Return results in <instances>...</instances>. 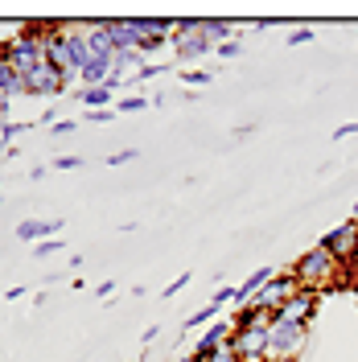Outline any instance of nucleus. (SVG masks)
<instances>
[{
    "instance_id": "nucleus-30",
    "label": "nucleus",
    "mask_w": 358,
    "mask_h": 362,
    "mask_svg": "<svg viewBox=\"0 0 358 362\" xmlns=\"http://www.w3.org/2000/svg\"><path fill=\"white\" fill-rule=\"evenodd\" d=\"M112 293H115V280H103V284L95 288V296H112Z\"/></svg>"
},
{
    "instance_id": "nucleus-16",
    "label": "nucleus",
    "mask_w": 358,
    "mask_h": 362,
    "mask_svg": "<svg viewBox=\"0 0 358 362\" xmlns=\"http://www.w3.org/2000/svg\"><path fill=\"white\" fill-rule=\"evenodd\" d=\"M202 33H206V42L210 45H223V42H231L235 25L231 21H202Z\"/></svg>"
},
{
    "instance_id": "nucleus-10",
    "label": "nucleus",
    "mask_w": 358,
    "mask_h": 362,
    "mask_svg": "<svg viewBox=\"0 0 358 362\" xmlns=\"http://www.w3.org/2000/svg\"><path fill=\"white\" fill-rule=\"evenodd\" d=\"M62 230V218H25L17 226V239L21 243H45V239H58Z\"/></svg>"
},
{
    "instance_id": "nucleus-19",
    "label": "nucleus",
    "mask_w": 358,
    "mask_h": 362,
    "mask_svg": "<svg viewBox=\"0 0 358 362\" xmlns=\"http://www.w3.org/2000/svg\"><path fill=\"white\" fill-rule=\"evenodd\" d=\"M153 99H144V95H124L120 103H115V112H124V115H136V112H144Z\"/></svg>"
},
{
    "instance_id": "nucleus-15",
    "label": "nucleus",
    "mask_w": 358,
    "mask_h": 362,
    "mask_svg": "<svg viewBox=\"0 0 358 362\" xmlns=\"http://www.w3.org/2000/svg\"><path fill=\"white\" fill-rule=\"evenodd\" d=\"M74 99H83V103H87V112H108V103L115 99V90L112 87H83Z\"/></svg>"
},
{
    "instance_id": "nucleus-31",
    "label": "nucleus",
    "mask_w": 358,
    "mask_h": 362,
    "mask_svg": "<svg viewBox=\"0 0 358 362\" xmlns=\"http://www.w3.org/2000/svg\"><path fill=\"white\" fill-rule=\"evenodd\" d=\"M264 362H276V358H264Z\"/></svg>"
},
{
    "instance_id": "nucleus-20",
    "label": "nucleus",
    "mask_w": 358,
    "mask_h": 362,
    "mask_svg": "<svg viewBox=\"0 0 358 362\" xmlns=\"http://www.w3.org/2000/svg\"><path fill=\"white\" fill-rule=\"evenodd\" d=\"M25 128H29V124H17V119H4V124H0V148H8V144H13V140H17V136L25 132Z\"/></svg>"
},
{
    "instance_id": "nucleus-27",
    "label": "nucleus",
    "mask_w": 358,
    "mask_h": 362,
    "mask_svg": "<svg viewBox=\"0 0 358 362\" xmlns=\"http://www.w3.org/2000/svg\"><path fill=\"white\" fill-rule=\"evenodd\" d=\"M54 132H58V136H70V132H79V124H74V119H58V124H54Z\"/></svg>"
},
{
    "instance_id": "nucleus-2",
    "label": "nucleus",
    "mask_w": 358,
    "mask_h": 362,
    "mask_svg": "<svg viewBox=\"0 0 358 362\" xmlns=\"http://www.w3.org/2000/svg\"><path fill=\"white\" fill-rule=\"evenodd\" d=\"M309 346V325H296V321H272L268 325V358L276 362H292L301 358V350Z\"/></svg>"
},
{
    "instance_id": "nucleus-6",
    "label": "nucleus",
    "mask_w": 358,
    "mask_h": 362,
    "mask_svg": "<svg viewBox=\"0 0 358 362\" xmlns=\"http://www.w3.org/2000/svg\"><path fill=\"white\" fill-rule=\"evenodd\" d=\"M317 305H321V293H313V288H296V293L276 309V317H280V321H296V325H313Z\"/></svg>"
},
{
    "instance_id": "nucleus-17",
    "label": "nucleus",
    "mask_w": 358,
    "mask_h": 362,
    "mask_svg": "<svg viewBox=\"0 0 358 362\" xmlns=\"http://www.w3.org/2000/svg\"><path fill=\"white\" fill-rule=\"evenodd\" d=\"M219 313H223L219 305H202L198 313L185 317V329H194V325H210V321H219Z\"/></svg>"
},
{
    "instance_id": "nucleus-21",
    "label": "nucleus",
    "mask_w": 358,
    "mask_h": 362,
    "mask_svg": "<svg viewBox=\"0 0 358 362\" xmlns=\"http://www.w3.org/2000/svg\"><path fill=\"white\" fill-rule=\"evenodd\" d=\"M181 83H185V87H206V83H210V70H194V66H181Z\"/></svg>"
},
{
    "instance_id": "nucleus-7",
    "label": "nucleus",
    "mask_w": 358,
    "mask_h": 362,
    "mask_svg": "<svg viewBox=\"0 0 358 362\" xmlns=\"http://www.w3.org/2000/svg\"><path fill=\"white\" fill-rule=\"evenodd\" d=\"M67 87H70V78L58 66H50V62H42L37 70L25 74V90H29V95H45V99H50V95H62Z\"/></svg>"
},
{
    "instance_id": "nucleus-29",
    "label": "nucleus",
    "mask_w": 358,
    "mask_h": 362,
    "mask_svg": "<svg viewBox=\"0 0 358 362\" xmlns=\"http://www.w3.org/2000/svg\"><path fill=\"white\" fill-rule=\"evenodd\" d=\"M128 160H136V148H128V153H115V157H108V165H128Z\"/></svg>"
},
{
    "instance_id": "nucleus-26",
    "label": "nucleus",
    "mask_w": 358,
    "mask_h": 362,
    "mask_svg": "<svg viewBox=\"0 0 358 362\" xmlns=\"http://www.w3.org/2000/svg\"><path fill=\"white\" fill-rule=\"evenodd\" d=\"M350 136H358V124H342V128H334V140H350Z\"/></svg>"
},
{
    "instance_id": "nucleus-28",
    "label": "nucleus",
    "mask_w": 358,
    "mask_h": 362,
    "mask_svg": "<svg viewBox=\"0 0 358 362\" xmlns=\"http://www.w3.org/2000/svg\"><path fill=\"white\" fill-rule=\"evenodd\" d=\"M83 165V157H58L54 160V169H79Z\"/></svg>"
},
{
    "instance_id": "nucleus-24",
    "label": "nucleus",
    "mask_w": 358,
    "mask_h": 362,
    "mask_svg": "<svg viewBox=\"0 0 358 362\" xmlns=\"http://www.w3.org/2000/svg\"><path fill=\"white\" fill-rule=\"evenodd\" d=\"M54 251H62V239H45V243H37V255H54Z\"/></svg>"
},
{
    "instance_id": "nucleus-18",
    "label": "nucleus",
    "mask_w": 358,
    "mask_h": 362,
    "mask_svg": "<svg viewBox=\"0 0 358 362\" xmlns=\"http://www.w3.org/2000/svg\"><path fill=\"white\" fill-rule=\"evenodd\" d=\"M198 362H239V354L231 350V341H223V346H214V350L198 354Z\"/></svg>"
},
{
    "instance_id": "nucleus-8",
    "label": "nucleus",
    "mask_w": 358,
    "mask_h": 362,
    "mask_svg": "<svg viewBox=\"0 0 358 362\" xmlns=\"http://www.w3.org/2000/svg\"><path fill=\"white\" fill-rule=\"evenodd\" d=\"M296 288H301V284H296L292 268H284V272H276V276L268 280V288L255 296V305H260V309H268V313H276V309H280V305H284V300L296 293Z\"/></svg>"
},
{
    "instance_id": "nucleus-3",
    "label": "nucleus",
    "mask_w": 358,
    "mask_h": 362,
    "mask_svg": "<svg viewBox=\"0 0 358 362\" xmlns=\"http://www.w3.org/2000/svg\"><path fill=\"white\" fill-rule=\"evenodd\" d=\"M0 62H8L17 74H29V70H37L45 62V42H37V37H29V33L17 29L8 42H0Z\"/></svg>"
},
{
    "instance_id": "nucleus-1",
    "label": "nucleus",
    "mask_w": 358,
    "mask_h": 362,
    "mask_svg": "<svg viewBox=\"0 0 358 362\" xmlns=\"http://www.w3.org/2000/svg\"><path fill=\"white\" fill-rule=\"evenodd\" d=\"M337 268H342V264H337V259L321 247V243H317V247H309L301 259H296V264H292V276H296V284H301V288L325 293V288H334Z\"/></svg>"
},
{
    "instance_id": "nucleus-4",
    "label": "nucleus",
    "mask_w": 358,
    "mask_h": 362,
    "mask_svg": "<svg viewBox=\"0 0 358 362\" xmlns=\"http://www.w3.org/2000/svg\"><path fill=\"white\" fill-rule=\"evenodd\" d=\"M173 49H178L181 62H194V58H206L214 45L206 42V33H202V21H173Z\"/></svg>"
},
{
    "instance_id": "nucleus-22",
    "label": "nucleus",
    "mask_w": 358,
    "mask_h": 362,
    "mask_svg": "<svg viewBox=\"0 0 358 362\" xmlns=\"http://www.w3.org/2000/svg\"><path fill=\"white\" fill-rule=\"evenodd\" d=\"M313 37H317L313 29H292V33H289V45H309Z\"/></svg>"
},
{
    "instance_id": "nucleus-25",
    "label": "nucleus",
    "mask_w": 358,
    "mask_h": 362,
    "mask_svg": "<svg viewBox=\"0 0 358 362\" xmlns=\"http://www.w3.org/2000/svg\"><path fill=\"white\" fill-rule=\"evenodd\" d=\"M185 284H190V272H181L178 280H173V284H169V288H165V296H178L181 288H185Z\"/></svg>"
},
{
    "instance_id": "nucleus-13",
    "label": "nucleus",
    "mask_w": 358,
    "mask_h": 362,
    "mask_svg": "<svg viewBox=\"0 0 358 362\" xmlns=\"http://www.w3.org/2000/svg\"><path fill=\"white\" fill-rule=\"evenodd\" d=\"M79 78H83V87H108V78H112V62H108V58H91L87 66L79 70Z\"/></svg>"
},
{
    "instance_id": "nucleus-12",
    "label": "nucleus",
    "mask_w": 358,
    "mask_h": 362,
    "mask_svg": "<svg viewBox=\"0 0 358 362\" xmlns=\"http://www.w3.org/2000/svg\"><path fill=\"white\" fill-rule=\"evenodd\" d=\"M108 37H112L115 54H136V45H140L136 17H128V21H108Z\"/></svg>"
},
{
    "instance_id": "nucleus-9",
    "label": "nucleus",
    "mask_w": 358,
    "mask_h": 362,
    "mask_svg": "<svg viewBox=\"0 0 358 362\" xmlns=\"http://www.w3.org/2000/svg\"><path fill=\"white\" fill-rule=\"evenodd\" d=\"M136 29H140V45L136 54H153L173 37V21H161V17H136Z\"/></svg>"
},
{
    "instance_id": "nucleus-5",
    "label": "nucleus",
    "mask_w": 358,
    "mask_h": 362,
    "mask_svg": "<svg viewBox=\"0 0 358 362\" xmlns=\"http://www.w3.org/2000/svg\"><path fill=\"white\" fill-rule=\"evenodd\" d=\"M321 247L330 251V255H334L342 268H346V264H354V259H358V218H350V223L334 226V230H325Z\"/></svg>"
},
{
    "instance_id": "nucleus-11",
    "label": "nucleus",
    "mask_w": 358,
    "mask_h": 362,
    "mask_svg": "<svg viewBox=\"0 0 358 362\" xmlns=\"http://www.w3.org/2000/svg\"><path fill=\"white\" fill-rule=\"evenodd\" d=\"M231 334H235V321H231V317H219V321H210V325H206V329L198 334V341H194V354H206V350H214V346L231 341Z\"/></svg>"
},
{
    "instance_id": "nucleus-23",
    "label": "nucleus",
    "mask_w": 358,
    "mask_h": 362,
    "mask_svg": "<svg viewBox=\"0 0 358 362\" xmlns=\"http://www.w3.org/2000/svg\"><path fill=\"white\" fill-rule=\"evenodd\" d=\"M214 54H219V58H239V42H235V37H231V42H223V45H214Z\"/></svg>"
},
{
    "instance_id": "nucleus-14",
    "label": "nucleus",
    "mask_w": 358,
    "mask_h": 362,
    "mask_svg": "<svg viewBox=\"0 0 358 362\" xmlns=\"http://www.w3.org/2000/svg\"><path fill=\"white\" fill-rule=\"evenodd\" d=\"M0 95H4V99L29 95V90H25V74H17V70L8 66V62H0Z\"/></svg>"
}]
</instances>
